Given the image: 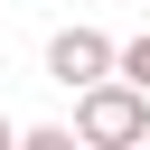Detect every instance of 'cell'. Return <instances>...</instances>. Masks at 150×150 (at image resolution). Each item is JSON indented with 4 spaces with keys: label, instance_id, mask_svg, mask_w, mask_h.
I'll list each match as a JSON object with an SVG mask.
<instances>
[{
    "label": "cell",
    "instance_id": "cell-1",
    "mask_svg": "<svg viewBox=\"0 0 150 150\" xmlns=\"http://www.w3.org/2000/svg\"><path fill=\"white\" fill-rule=\"evenodd\" d=\"M75 141H94V150H131V141H150V84H131V75L84 84V94H75Z\"/></svg>",
    "mask_w": 150,
    "mask_h": 150
},
{
    "label": "cell",
    "instance_id": "cell-2",
    "mask_svg": "<svg viewBox=\"0 0 150 150\" xmlns=\"http://www.w3.org/2000/svg\"><path fill=\"white\" fill-rule=\"evenodd\" d=\"M103 75H122V47H112L103 28H56V38H47V84L84 94V84H103Z\"/></svg>",
    "mask_w": 150,
    "mask_h": 150
},
{
    "label": "cell",
    "instance_id": "cell-4",
    "mask_svg": "<svg viewBox=\"0 0 150 150\" xmlns=\"http://www.w3.org/2000/svg\"><path fill=\"white\" fill-rule=\"evenodd\" d=\"M9 141H19V122H9V112H0V150H9Z\"/></svg>",
    "mask_w": 150,
    "mask_h": 150
},
{
    "label": "cell",
    "instance_id": "cell-3",
    "mask_svg": "<svg viewBox=\"0 0 150 150\" xmlns=\"http://www.w3.org/2000/svg\"><path fill=\"white\" fill-rule=\"evenodd\" d=\"M122 75H131V84H150V28H141V38L122 47Z\"/></svg>",
    "mask_w": 150,
    "mask_h": 150
}]
</instances>
